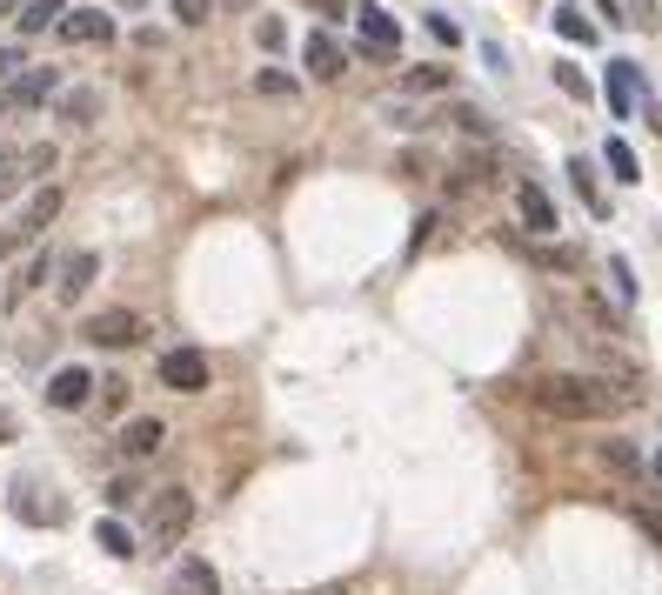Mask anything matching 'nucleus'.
Segmentation results:
<instances>
[{
	"label": "nucleus",
	"instance_id": "obj_32",
	"mask_svg": "<svg viewBox=\"0 0 662 595\" xmlns=\"http://www.w3.org/2000/svg\"><path fill=\"white\" fill-rule=\"evenodd\" d=\"M47 282V254H34V262L21 268V282H14V295H27V288H41Z\"/></svg>",
	"mask_w": 662,
	"mask_h": 595
},
{
	"label": "nucleus",
	"instance_id": "obj_27",
	"mask_svg": "<svg viewBox=\"0 0 662 595\" xmlns=\"http://www.w3.org/2000/svg\"><path fill=\"white\" fill-rule=\"evenodd\" d=\"M95 401H101V415H121V408H128V382H121V375L95 382Z\"/></svg>",
	"mask_w": 662,
	"mask_h": 595
},
{
	"label": "nucleus",
	"instance_id": "obj_4",
	"mask_svg": "<svg viewBox=\"0 0 662 595\" xmlns=\"http://www.w3.org/2000/svg\"><path fill=\"white\" fill-rule=\"evenodd\" d=\"M54 95H60V74L54 67H21L8 88H0V114H27V108H41Z\"/></svg>",
	"mask_w": 662,
	"mask_h": 595
},
{
	"label": "nucleus",
	"instance_id": "obj_26",
	"mask_svg": "<svg viewBox=\"0 0 662 595\" xmlns=\"http://www.w3.org/2000/svg\"><path fill=\"white\" fill-rule=\"evenodd\" d=\"M54 161H60V154H54L47 141H41V147H21V167H27V181H47V175H54Z\"/></svg>",
	"mask_w": 662,
	"mask_h": 595
},
{
	"label": "nucleus",
	"instance_id": "obj_7",
	"mask_svg": "<svg viewBox=\"0 0 662 595\" xmlns=\"http://www.w3.org/2000/svg\"><path fill=\"white\" fill-rule=\"evenodd\" d=\"M208 382H214V368H208L201 349H168V355H161V388H175V395H201Z\"/></svg>",
	"mask_w": 662,
	"mask_h": 595
},
{
	"label": "nucleus",
	"instance_id": "obj_17",
	"mask_svg": "<svg viewBox=\"0 0 662 595\" xmlns=\"http://www.w3.org/2000/svg\"><path fill=\"white\" fill-rule=\"evenodd\" d=\"M569 181H575V195H583V208H589L596 221H609V195H603V181H596V161L575 154V161H569Z\"/></svg>",
	"mask_w": 662,
	"mask_h": 595
},
{
	"label": "nucleus",
	"instance_id": "obj_8",
	"mask_svg": "<svg viewBox=\"0 0 662 595\" xmlns=\"http://www.w3.org/2000/svg\"><path fill=\"white\" fill-rule=\"evenodd\" d=\"M54 34H60L67 47H108V41H114V21H108L101 8H67Z\"/></svg>",
	"mask_w": 662,
	"mask_h": 595
},
{
	"label": "nucleus",
	"instance_id": "obj_22",
	"mask_svg": "<svg viewBox=\"0 0 662 595\" xmlns=\"http://www.w3.org/2000/svg\"><path fill=\"white\" fill-rule=\"evenodd\" d=\"M95 542H101L114 562H128V555H134V536H128V522H114V516H108V522H95Z\"/></svg>",
	"mask_w": 662,
	"mask_h": 595
},
{
	"label": "nucleus",
	"instance_id": "obj_41",
	"mask_svg": "<svg viewBox=\"0 0 662 595\" xmlns=\"http://www.w3.org/2000/svg\"><path fill=\"white\" fill-rule=\"evenodd\" d=\"M649 475H655V482H662V449H655V462H649Z\"/></svg>",
	"mask_w": 662,
	"mask_h": 595
},
{
	"label": "nucleus",
	"instance_id": "obj_18",
	"mask_svg": "<svg viewBox=\"0 0 662 595\" xmlns=\"http://www.w3.org/2000/svg\"><path fill=\"white\" fill-rule=\"evenodd\" d=\"M596 462H603L616 482H636V475H642V455H636L629 442H603V449H596Z\"/></svg>",
	"mask_w": 662,
	"mask_h": 595
},
{
	"label": "nucleus",
	"instance_id": "obj_38",
	"mask_svg": "<svg viewBox=\"0 0 662 595\" xmlns=\"http://www.w3.org/2000/svg\"><path fill=\"white\" fill-rule=\"evenodd\" d=\"M636 522H642V529H649V542L662 549V516H649V508H636Z\"/></svg>",
	"mask_w": 662,
	"mask_h": 595
},
{
	"label": "nucleus",
	"instance_id": "obj_34",
	"mask_svg": "<svg viewBox=\"0 0 662 595\" xmlns=\"http://www.w3.org/2000/svg\"><path fill=\"white\" fill-rule=\"evenodd\" d=\"M609 282H616V295H622V301H636V282H629V262H622V254L609 262Z\"/></svg>",
	"mask_w": 662,
	"mask_h": 595
},
{
	"label": "nucleus",
	"instance_id": "obj_16",
	"mask_svg": "<svg viewBox=\"0 0 662 595\" xmlns=\"http://www.w3.org/2000/svg\"><path fill=\"white\" fill-rule=\"evenodd\" d=\"M175 595H221V575L208 555H181L175 562Z\"/></svg>",
	"mask_w": 662,
	"mask_h": 595
},
{
	"label": "nucleus",
	"instance_id": "obj_12",
	"mask_svg": "<svg viewBox=\"0 0 662 595\" xmlns=\"http://www.w3.org/2000/svg\"><path fill=\"white\" fill-rule=\"evenodd\" d=\"M301 60H308L315 80H342V67H349V54H342L335 34H308V41H301Z\"/></svg>",
	"mask_w": 662,
	"mask_h": 595
},
{
	"label": "nucleus",
	"instance_id": "obj_39",
	"mask_svg": "<svg viewBox=\"0 0 662 595\" xmlns=\"http://www.w3.org/2000/svg\"><path fill=\"white\" fill-rule=\"evenodd\" d=\"M27 8V0H0V14H21Z\"/></svg>",
	"mask_w": 662,
	"mask_h": 595
},
{
	"label": "nucleus",
	"instance_id": "obj_25",
	"mask_svg": "<svg viewBox=\"0 0 662 595\" xmlns=\"http://www.w3.org/2000/svg\"><path fill=\"white\" fill-rule=\"evenodd\" d=\"M449 67H408V95H435V88H449Z\"/></svg>",
	"mask_w": 662,
	"mask_h": 595
},
{
	"label": "nucleus",
	"instance_id": "obj_40",
	"mask_svg": "<svg viewBox=\"0 0 662 595\" xmlns=\"http://www.w3.org/2000/svg\"><path fill=\"white\" fill-rule=\"evenodd\" d=\"M0 442H14V421L8 415H0Z\"/></svg>",
	"mask_w": 662,
	"mask_h": 595
},
{
	"label": "nucleus",
	"instance_id": "obj_10",
	"mask_svg": "<svg viewBox=\"0 0 662 595\" xmlns=\"http://www.w3.org/2000/svg\"><path fill=\"white\" fill-rule=\"evenodd\" d=\"M509 195H516V214H522V228H529V234H555V228H562V221H555V201H549V188H536V181H516Z\"/></svg>",
	"mask_w": 662,
	"mask_h": 595
},
{
	"label": "nucleus",
	"instance_id": "obj_5",
	"mask_svg": "<svg viewBox=\"0 0 662 595\" xmlns=\"http://www.w3.org/2000/svg\"><path fill=\"white\" fill-rule=\"evenodd\" d=\"M80 334H88L95 349H134L141 334H147V321L134 308H101V315H88V328H80Z\"/></svg>",
	"mask_w": 662,
	"mask_h": 595
},
{
	"label": "nucleus",
	"instance_id": "obj_6",
	"mask_svg": "<svg viewBox=\"0 0 662 595\" xmlns=\"http://www.w3.org/2000/svg\"><path fill=\"white\" fill-rule=\"evenodd\" d=\"M355 34H362V54H375V60H395L401 54V27H395L388 8H375V0H362V8H355Z\"/></svg>",
	"mask_w": 662,
	"mask_h": 595
},
{
	"label": "nucleus",
	"instance_id": "obj_30",
	"mask_svg": "<svg viewBox=\"0 0 662 595\" xmlns=\"http://www.w3.org/2000/svg\"><path fill=\"white\" fill-rule=\"evenodd\" d=\"M382 121H388V128H422V114L408 108V101H382Z\"/></svg>",
	"mask_w": 662,
	"mask_h": 595
},
{
	"label": "nucleus",
	"instance_id": "obj_14",
	"mask_svg": "<svg viewBox=\"0 0 662 595\" xmlns=\"http://www.w3.org/2000/svg\"><path fill=\"white\" fill-rule=\"evenodd\" d=\"M161 442H168V429H161L154 415H134L128 429H121V455H128V462H147V455H161Z\"/></svg>",
	"mask_w": 662,
	"mask_h": 595
},
{
	"label": "nucleus",
	"instance_id": "obj_3",
	"mask_svg": "<svg viewBox=\"0 0 662 595\" xmlns=\"http://www.w3.org/2000/svg\"><path fill=\"white\" fill-rule=\"evenodd\" d=\"M54 214H60V188H34V201L21 208V221H14V228H0V262H8V254H21L34 234H47Z\"/></svg>",
	"mask_w": 662,
	"mask_h": 595
},
{
	"label": "nucleus",
	"instance_id": "obj_2",
	"mask_svg": "<svg viewBox=\"0 0 662 595\" xmlns=\"http://www.w3.org/2000/svg\"><path fill=\"white\" fill-rule=\"evenodd\" d=\"M188 529H195V495H188L181 482H175V488H154V495H147V542H154V549H175Z\"/></svg>",
	"mask_w": 662,
	"mask_h": 595
},
{
	"label": "nucleus",
	"instance_id": "obj_20",
	"mask_svg": "<svg viewBox=\"0 0 662 595\" xmlns=\"http://www.w3.org/2000/svg\"><path fill=\"white\" fill-rule=\"evenodd\" d=\"M603 161H609V175H616L622 188H636V181H642V161H636V147H629V141H609V147H603Z\"/></svg>",
	"mask_w": 662,
	"mask_h": 595
},
{
	"label": "nucleus",
	"instance_id": "obj_29",
	"mask_svg": "<svg viewBox=\"0 0 662 595\" xmlns=\"http://www.w3.org/2000/svg\"><path fill=\"white\" fill-rule=\"evenodd\" d=\"M175 21H181V27H201V21H214V0H175Z\"/></svg>",
	"mask_w": 662,
	"mask_h": 595
},
{
	"label": "nucleus",
	"instance_id": "obj_28",
	"mask_svg": "<svg viewBox=\"0 0 662 595\" xmlns=\"http://www.w3.org/2000/svg\"><path fill=\"white\" fill-rule=\"evenodd\" d=\"M255 95H288V101H295V74H282V67H262V74H255Z\"/></svg>",
	"mask_w": 662,
	"mask_h": 595
},
{
	"label": "nucleus",
	"instance_id": "obj_13",
	"mask_svg": "<svg viewBox=\"0 0 662 595\" xmlns=\"http://www.w3.org/2000/svg\"><path fill=\"white\" fill-rule=\"evenodd\" d=\"M95 275H101V254L95 247H80V254H67V262H60V301H80V295H88L95 288Z\"/></svg>",
	"mask_w": 662,
	"mask_h": 595
},
{
	"label": "nucleus",
	"instance_id": "obj_33",
	"mask_svg": "<svg viewBox=\"0 0 662 595\" xmlns=\"http://www.w3.org/2000/svg\"><path fill=\"white\" fill-rule=\"evenodd\" d=\"M21 67H27V54H21V47H0V88H8V80H14Z\"/></svg>",
	"mask_w": 662,
	"mask_h": 595
},
{
	"label": "nucleus",
	"instance_id": "obj_31",
	"mask_svg": "<svg viewBox=\"0 0 662 595\" xmlns=\"http://www.w3.org/2000/svg\"><path fill=\"white\" fill-rule=\"evenodd\" d=\"M455 128L475 134V141H488V114H482V108H455Z\"/></svg>",
	"mask_w": 662,
	"mask_h": 595
},
{
	"label": "nucleus",
	"instance_id": "obj_24",
	"mask_svg": "<svg viewBox=\"0 0 662 595\" xmlns=\"http://www.w3.org/2000/svg\"><path fill=\"white\" fill-rule=\"evenodd\" d=\"M555 88H562L569 101H589V95H596V88H589V74L575 67V60H555Z\"/></svg>",
	"mask_w": 662,
	"mask_h": 595
},
{
	"label": "nucleus",
	"instance_id": "obj_19",
	"mask_svg": "<svg viewBox=\"0 0 662 595\" xmlns=\"http://www.w3.org/2000/svg\"><path fill=\"white\" fill-rule=\"evenodd\" d=\"M555 34L575 41V47H596V21H589L583 8H555Z\"/></svg>",
	"mask_w": 662,
	"mask_h": 595
},
{
	"label": "nucleus",
	"instance_id": "obj_35",
	"mask_svg": "<svg viewBox=\"0 0 662 595\" xmlns=\"http://www.w3.org/2000/svg\"><path fill=\"white\" fill-rule=\"evenodd\" d=\"M134 495H141V488H134V475H114V482H108V502H114V508H128Z\"/></svg>",
	"mask_w": 662,
	"mask_h": 595
},
{
	"label": "nucleus",
	"instance_id": "obj_1",
	"mask_svg": "<svg viewBox=\"0 0 662 595\" xmlns=\"http://www.w3.org/2000/svg\"><path fill=\"white\" fill-rule=\"evenodd\" d=\"M529 408L549 421H609V415L636 408V395L616 388L609 375H542V382H529Z\"/></svg>",
	"mask_w": 662,
	"mask_h": 595
},
{
	"label": "nucleus",
	"instance_id": "obj_21",
	"mask_svg": "<svg viewBox=\"0 0 662 595\" xmlns=\"http://www.w3.org/2000/svg\"><path fill=\"white\" fill-rule=\"evenodd\" d=\"M60 14H67L60 0H27L14 21H21V34H47V27H60Z\"/></svg>",
	"mask_w": 662,
	"mask_h": 595
},
{
	"label": "nucleus",
	"instance_id": "obj_11",
	"mask_svg": "<svg viewBox=\"0 0 662 595\" xmlns=\"http://www.w3.org/2000/svg\"><path fill=\"white\" fill-rule=\"evenodd\" d=\"M95 401V375L88 368H54L47 375V408H88Z\"/></svg>",
	"mask_w": 662,
	"mask_h": 595
},
{
	"label": "nucleus",
	"instance_id": "obj_15",
	"mask_svg": "<svg viewBox=\"0 0 662 595\" xmlns=\"http://www.w3.org/2000/svg\"><path fill=\"white\" fill-rule=\"evenodd\" d=\"M54 114H60L67 128H95V121H101V88H60V95H54Z\"/></svg>",
	"mask_w": 662,
	"mask_h": 595
},
{
	"label": "nucleus",
	"instance_id": "obj_9",
	"mask_svg": "<svg viewBox=\"0 0 662 595\" xmlns=\"http://www.w3.org/2000/svg\"><path fill=\"white\" fill-rule=\"evenodd\" d=\"M603 95H609V121H629V114H636V101H642L636 60H609V80H603Z\"/></svg>",
	"mask_w": 662,
	"mask_h": 595
},
{
	"label": "nucleus",
	"instance_id": "obj_36",
	"mask_svg": "<svg viewBox=\"0 0 662 595\" xmlns=\"http://www.w3.org/2000/svg\"><path fill=\"white\" fill-rule=\"evenodd\" d=\"M429 34H435V41H449V47H455V41H462V27H455V21H449V14H429Z\"/></svg>",
	"mask_w": 662,
	"mask_h": 595
},
{
	"label": "nucleus",
	"instance_id": "obj_23",
	"mask_svg": "<svg viewBox=\"0 0 662 595\" xmlns=\"http://www.w3.org/2000/svg\"><path fill=\"white\" fill-rule=\"evenodd\" d=\"M27 188V167H21V147H0V201Z\"/></svg>",
	"mask_w": 662,
	"mask_h": 595
},
{
	"label": "nucleus",
	"instance_id": "obj_37",
	"mask_svg": "<svg viewBox=\"0 0 662 595\" xmlns=\"http://www.w3.org/2000/svg\"><path fill=\"white\" fill-rule=\"evenodd\" d=\"M629 21L636 27H655V0H629Z\"/></svg>",
	"mask_w": 662,
	"mask_h": 595
}]
</instances>
